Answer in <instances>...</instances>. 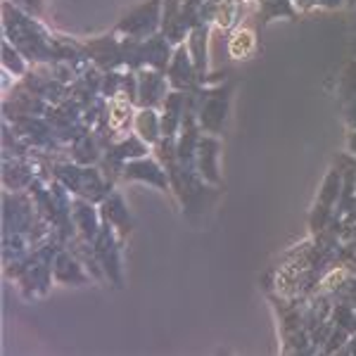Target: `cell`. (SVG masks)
Segmentation results:
<instances>
[{"instance_id":"cell-2","label":"cell","mask_w":356,"mask_h":356,"mask_svg":"<svg viewBox=\"0 0 356 356\" xmlns=\"http://www.w3.org/2000/svg\"><path fill=\"white\" fill-rule=\"evenodd\" d=\"M124 119H126V105L122 100H117L114 102V110H112V117H110V124L117 129V126H122L124 124Z\"/></svg>"},{"instance_id":"cell-1","label":"cell","mask_w":356,"mask_h":356,"mask_svg":"<svg viewBox=\"0 0 356 356\" xmlns=\"http://www.w3.org/2000/svg\"><path fill=\"white\" fill-rule=\"evenodd\" d=\"M252 48H254V36H252L250 31H238L233 36V41H231V55L233 57L250 55Z\"/></svg>"}]
</instances>
